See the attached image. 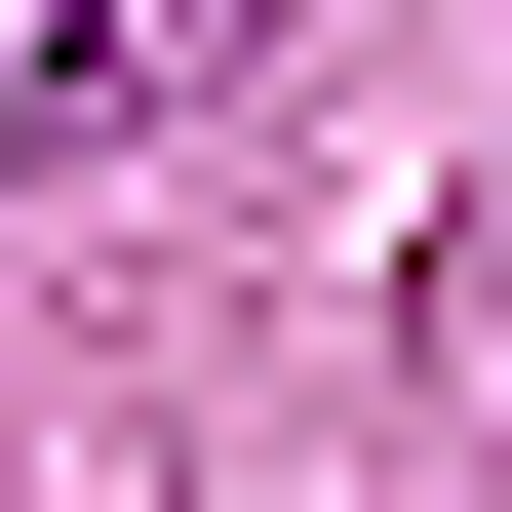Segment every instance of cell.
Segmentation results:
<instances>
[{
  "label": "cell",
  "instance_id": "cell-1",
  "mask_svg": "<svg viewBox=\"0 0 512 512\" xmlns=\"http://www.w3.org/2000/svg\"><path fill=\"white\" fill-rule=\"evenodd\" d=\"M276 0H0V158H79V119H158V79H237Z\"/></svg>",
  "mask_w": 512,
  "mask_h": 512
}]
</instances>
